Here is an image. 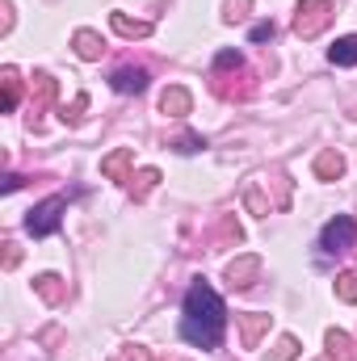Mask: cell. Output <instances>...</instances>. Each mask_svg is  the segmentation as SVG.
<instances>
[{
  "label": "cell",
  "instance_id": "cell-15",
  "mask_svg": "<svg viewBox=\"0 0 357 361\" xmlns=\"http://www.w3.org/2000/svg\"><path fill=\"white\" fill-rule=\"evenodd\" d=\"M341 173H345V160H341L337 152H320V156H315V177L320 180H337Z\"/></svg>",
  "mask_w": 357,
  "mask_h": 361
},
{
  "label": "cell",
  "instance_id": "cell-11",
  "mask_svg": "<svg viewBox=\"0 0 357 361\" xmlns=\"http://www.w3.org/2000/svg\"><path fill=\"white\" fill-rule=\"evenodd\" d=\"M109 25H114L122 38H147V34H152V21H135V17H126V13H109Z\"/></svg>",
  "mask_w": 357,
  "mask_h": 361
},
{
  "label": "cell",
  "instance_id": "cell-8",
  "mask_svg": "<svg viewBox=\"0 0 357 361\" xmlns=\"http://www.w3.org/2000/svg\"><path fill=\"white\" fill-rule=\"evenodd\" d=\"M189 109H193V97H189V89L169 85V89H164V97H160V114H169V118H185Z\"/></svg>",
  "mask_w": 357,
  "mask_h": 361
},
{
  "label": "cell",
  "instance_id": "cell-16",
  "mask_svg": "<svg viewBox=\"0 0 357 361\" xmlns=\"http://www.w3.org/2000/svg\"><path fill=\"white\" fill-rule=\"evenodd\" d=\"M34 290H38L47 302H63V294H68V290H63V281H59L55 273H42V277L34 281Z\"/></svg>",
  "mask_w": 357,
  "mask_h": 361
},
{
  "label": "cell",
  "instance_id": "cell-2",
  "mask_svg": "<svg viewBox=\"0 0 357 361\" xmlns=\"http://www.w3.org/2000/svg\"><path fill=\"white\" fill-rule=\"evenodd\" d=\"M337 13V0H298V13H294V34L298 38H320L328 30Z\"/></svg>",
  "mask_w": 357,
  "mask_h": 361
},
{
  "label": "cell",
  "instance_id": "cell-14",
  "mask_svg": "<svg viewBox=\"0 0 357 361\" xmlns=\"http://www.w3.org/2000/svg\"><path fill=\"white\" fill-rule=\"evenodd\" d=\"M72 42H76V55H80L85 63L101 59V51H105V47H101V38H97L92 30H76V38H72Z\"/></svg>",
  "mask_w": 357,
  "mask_h": 361
},
{
  "label": "cell",
  "instance_id": "cell-9",
  "mask_svg": "<svg viewBox=\"0 0 357 361\" xmlns=\"http://www.w3.org/2000/svg\"><path fill=\"white\" fill-rule=\"evenodd\" d=\"M324 345H328V357H337V361H357V341L349 336V332H341V328H328Z\"/></svg>",
  "mask_w": 357,
  "mask_h": 361
},
{
  "label": "cell",
  "instance_id": "cell-17",
  "mask_svg": "<svg viewBox=\"0 0 357 361\" xmlns=\"http://www.w3.org/2000/svg\"><path fill=\"white\" fill-rule=\"evenodd\" d=\"M55 80H51V76H47V72H42V76H34V109H42V105H51V101H55Z\"/></svg>",
  "mask_w": 357,
  "mask_h": 361
},
{
  "label": "cell",
  "instance_id": "cell-1",
  "mask_svg": "<svg viewBox=\"0 0 357 361\" xmlns=\"http://www.w3.org/2000/svg\"><path fill=\"white\" fill-rule=\"evenodd\" d=\"M223 328H227V311H223V298L214 294V286H206L202 277L189 286L185 294V319H181V336L189 345H202V349H219L223 345Z\"/></svg>",
  "mask_w": 357,
  "mask_h": 361
},
{
  "label": "cell",
  "instance_id": "cell-13",
  "mask_svg": "<svg viewBox=\"0 0 357 361\" xmlns=\"http://www.w3.org/2000/svg\"><path fill=\"white\" fill-rule=\"evenodd\" d=\"M0 85H4V101H0V109L13 114L17 101H21V76H17V68H4V72H0Z\"/></svg>",
  "mask_w": 357,
  "mask_h": 361
},
{
  "label": "cell",
  "instance_id": "cell-27",
  "mask_svg": "<svg viewBox=\"0 0 357 361\" xmlns=\"http://www.w3.org/2000/svg\"><path fill=\"white\" fill-rule=\"evenodd\" d=\"M4 248H8V252H4V269H13V265L21 261V248H17V244H4Z\"/></svg>",
  "mask_w": 357,
  "mask_h": 361
},
{
  "label": "cell",
  "instance_id": "cell-5",
  "mask_svg": "<svg viewBox=\"0 0 357 361\" xmlns=\"http://www.w3.org/2000/svg\"><path fill=\"white\" fill-rule=\"evenodd\" d=\"M257 273H261V257H257V252H248V257H240V261H231V265H227V281H231L236 290H248Z\"/></svg>",
  "mask_w": 357,
  "mask_h": 361
},
{
  "label": "cell",
  "instance_id": "cell-6",
  "mask_svg": "<svg viewBox=\"0 0 357 361\" xmlns=\"http://www.w3.org/2000/svg\"><path fill=\"white\" fill-rule=\"evenodd\" d=\"M131 164H135V147H118V152H109L105 160H101V173L109 180H131Z\"/></svg>",
  "mask_w": 357,
  "mask_h": 361
},
{
  "label": "cell",
  "instance_id": "cell-3",
  "mask_svg": "<svg viewBox=\"0 0 357 361\" xmlns=\"http://www.w3.org/2000/svg\"><path fill=\"white\" fill-rule=\"evenodd\" d=\"M63 210H68V197H63V193H55V197L38 202V206L25 214V231H30L34 240L55 235V231H59V214H63Z\"/></svg>",
  "mask_w": 357,
  "mask_h": 361
},
{
  "label": "cell",
  "instance_id": "cell-23",
  "mask_svg": "<svg viewBox=\"0 0 357 361\" xmlns=\"http://www.w3.org/2000/svg\"><path fill=\"white\" fill-rule=\"evenodd\" d=\"M85 109H89V97L80 92L72 105H63V114H59V118H63V122H80V114H85Z\"/></svg>",
  "mask_w": 357,
  "mask_h": 361
},
{
  "label": "cell",
  "instance_id": "cell-10",
  "mask_svg": "<svg viewBox=\"0 0 357 361\" xmlns=\"http://www.w3.org/2000/svg\"><path fill=\"white\" fill-rule=\"evenodd\" d=\"M240 332H244V349H257V341L269 332V315H261V311L240 315Z\"/></svg>",
  "mask_w": 357,
  "mask_h": 361
},
{
  "label": "cell",
  "instance_id": "cell-18",
  "mask_svg": "<svg viewBox=\"0 0 357 361\" xmlns=\"http://www.w3.org/2000/svg\"><path fill=\"white\" fill-rule=\"evenodd\" d=\"M131 180H135V185H131V193H135V202H143V197H147V193H152V189L160 185V173H156V169H143L139 177H131Z\"/></svg>",
  "mask_w": 357,
  "mask_h": 361
},
{
  "label": "cell",
  "instance_id": "cell-4",
  "mask_svg": "<svg viewBox=\"0 0 357 361\" xmlns=\"http://www.w3.org/2000/svg\"><path fill=\"white\" fill-rule=\"evenodd\" d=\"M353 235H357L353 219H349V214H337V219L324 227L320 248H324V252H332V257H337V252H349V248H353Z\"/></svg>",
  "mask_w": 357,
  "mask_h": 361
},
{
  "label": "cell",
  "instance_id": "cell-20",
  "mask_svg": "<svg viewBox=\"0 0 357 361\" xmlns=\"http://www.w3.org/2000/svg\"><path fill=\"white\" fill-rule=\"evenodd\" d=\"M244 206H248L257 219H265V214H269V202L261 197V189H257V185H248V189H244Z\"/></svg>",
  "mask_w": 357,
  "mask_h": 361
},
{
  "label": "cell",
  "instance_id": "cell-12",
  "mask_svg": "<svg viewBox=\"0 0 357 361\" xmlns=\"http://www.w3.org/2000/svg\"><path fill=\"white\" fill-rule=\"evenodd\" d=\"M328 59H332L337 68H353V63H357V34L337 38V42H332V51H328Z\"/></svg>",
  "mask_w": 357,
  "mask_h": 361
},
{
  "label": "cell",
  "instance_id": "cell-7",
  "mask_svg": "<svg viewBox=\"0 0 357 361\" xmlns=\"http://www.w3.org/2000/svg\"><path fill=\"white\" fill-rule=\"evenodd\" d=\"M109 85H114V92H143L147 89V68H118L114 76H109Z\"/></svg>",
  "mask_w": 357,
  "mask_h": 361
},
{
  "label": "cell",
  "instance_id": "cell-26",
  "mask_svg": "<svg viewBox=\"0 0 357 361\" xmlns=\"http://www.w3.org/2000/svg\"><path fill=\"white\" fill-rule=\"evenodd\" d=\"M126 361H156V357H152V349H143V345H131V349H126Z\"/></svg>",
  "mask_w": 357,
  "mask_h": 361
},
{
  "label": "cell",
  "instance_id": "cell-22",
  "mask_svg": "<svg viewBox=\"0 0 357 361\" xmlns=\"http://www.w3.org/2000/svg\"><path fill=\"white\" fill-rule=\"evenodd\" d=\"M294 357H298V341L294 336H282L277 349H273V361H294Z\"/></svg>",
  "mask_w": 357,
  "mask_h": 361
},
{
  "label": "cell",
  "instance_id": "cell-19",
  "mask_svg": "<svg viewBox=\"0 0 357 361\" xmlns=\"http://www.w3.org/2000/svg\"><path fill=\"white\" fill-rule=\"evenodd\" d=\"M337 298L341 302H357V273H341L337 277Z\"/></svg>",
  "mask_w": 357,
  "mask_h": 361
},
{
  "label": "cell",
  "instance_id": "cell-28",
  "mask_svg": "<svg viewBox=\"0 0 357 361\" xmlns=\"http://www.w3.org/2000/svg\"><path fill=\"white\" fill-rule=\"evenodd\" d=\"M13 189H21V177L17 173H4V193H13Z\"/></svg>",
  "mask_w": 357,
  "mask_h": 361
},
{
  "label": "cell",
  "instance_id": "cell-25",
  "mask_svg": "<svg viewBox=\"0 0 357 361\" xmlns=\"http://www.w3.org/2000/svg\"><path fill=\"white\" fill-rule=\"evenodd\" d=\"M273 38V21H261V25H253V42H269Z\"/></svg>",
  "mask_w": 357,
  "mask_h": 361
},
{
  "label": "cell",
  "instance_id": "cell-21",
  "mask_svg": "<svg viewBox=\"0 0 357 361\" xmlns=\"http://www.w3.org/2000/svg\"><path fill=\"white\" fill-rule=\"evenodd\" d=\"M169 147H177V152H185V156H189V152H198V147H206V143H202V135L185 130V135H177V139H173Z\"/></svg>",
  "mask_w": 357,
  "mask_h": 361
},
{
  "label": "cell",
  "instance_id": "cell-24",
  "mask_svg": "<svg viewBox=\"0 0 357 361\" xmlns=\"http://www.w3.org/2000/svg\"><path fill=\"white\" fill-rule=\"evenodd\" d=\"M248 4H253V0H231V4H227V21H240V17H248Z\"/></svg>",
  "mask_w": 357,
  "mask_h": 361
}]
</instances>
